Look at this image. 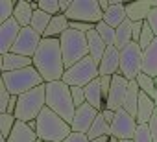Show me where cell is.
Segmentation results:
<instances>
[{"instance_id":"1","label":"cell","mask_w":157,"mask_h":142,"mask_svg":"<svg viewBox=\"0 0 157 142\" xmlns=\"http://www.w3.org/2000/svg\"><path fill=\"white\" fill-rule=\"evenodd\" d=\"M33 66L35 70L43 76L44 83L52 81H61L65 76V61H63V52H61V43L59 39H46L43 37L39 50L35 52Z\"/></svg>"},{"instance_id":"2","label":"cell","mask_w":157,"mask_h":142,"mask_svg":"<svg viewBox=\"0 0 157 142\" xmlns=\"http://www.w3.org/2000/svg\"><path fill=\"white\" fill-rule=\"evenodd\" d=\"M35 131L43 142H65L70 136L72 127L67 120H63L52 109L44 107L41 111V114L37 116V129Z\"/></svg>"},{"instance_id":"3","label":"cell","mask_w":157,"mask_h":142,"mask_svg":"<svg viewBox=\"0 0 157 142\" xmlns=\"http://www.w3.org/2000/svg\"><path fill=\"white\" fill-rule=\"evenodd\" d=\"M46 107L52 109L56 114H59L63 120L68 124L74 120L76 114V105L72 102L70 87L61 80V81H52L46 83Z\"/></svg>"},{"instance_id":"4","label":"cell","mask_w":157,"mask_h":142,"mask_svg":"<svg viewBox=\"0 0 157 142\" xmlns=\"http://www.w3.org/2000/svg\"><path fill=\"white\" fill-rule=\"evenodd\" d=\"M0 81L6 85L11 96H22L24 92H30L32 89L44 85V80L35 70V66L15 70V72H2L0 74Z\"/></svg>"},{"instance_id":"5","label":"cell","mask_w":157,"mask_h":142,"mask_svg":"<svg viewBox=\"0 0 157 142\" xmlns=\"http://www.w3.org/2000/svg\"><path fill=\"white\" fill-rule=\"evenodd\" d=\"M59 43H61L63 61H65L67 68L83 61L85 57H89V41H87L85 33H80L76 30H67L59 37Z\"/></svg>"},{"instance_id":"6","label":"cell","mask_w":157,"mask_h":142,"mask_svg":"<svg viewBox=\"0 0 157 142\" xmlns=\"http://www.w3.org/2000/svg\"><path fill=\"white\" fill-rule=\"evenodd\" d=\"M44 107H46V83L19 96L15 118L28 124L32 120H37V116L41 114V111Z\"/></svg>"},{"instance_id":"7","label":"cell","mask_w":157,"mask_h":142,"mask_svg":"<svg viewBox=\"0 0 157 142\" xmlns=\"http://www.w3.org/2000/svg\"><path fill=\"white\" fill-rule=\"evenodd\" d=\"M100 78V70H98V63L89 55L83 61L76 63L74 66L65 70L63 81L68 87H87L91 81Z\"/></svg>"},{"instance_id":"8","label":"cell","mask_w":157,"mask_h":142,"mask_svg":"<svg viewBox=\"0 0 157 142\" xmlns=\"http://www.w3.org/2000/svg\"><path fill=\"white\" fill-rule=\"evenodd\" d=\"M142 63H144V52L139 46V43H129L126 48L120 50V72L128 81H135L139 74H142Z\"/></svg>"},{"instance_id":"9","label":"cell","mask_w":157,"mask_h":142,"mask_svg":"<svg viewBox=\"0 0 157 142\" xmlns=\"http://www.w3.org/2000/svg\"><path fill=\"white\" fill-rule=\"evenodd\" d=\"M65 15L70 22H89L94 26L104 21V11L98 6V0H72V6Z\"/></svg>"},{"instance_id":"10","label":"cell","mask_w":157,"mask_h":142,"mask_svg":"<svg viewBox=\"0 0 157 142\" xmlns=\"http://www.w3.org/2000/svg\"><path fill=\"white\" fill-rule=\"evenodd\" d=\"M139 127V122L135 116H131L126 109L115 111V120L111 124V136L117 140H133L135 131Z\"/></svg>"},{"instance_id":"11","label":"cell","mask_w":157,"mask_h":142,"mask_svg":"<svg viewBox=\"0 0 157 142\" xmlns=\"http://www.w3.org/2000/svg\"><path fill=\"white\" fill-rule=\"evenodd\" d=\"M41 41H43V35L37 33L32 26L28 28H22L15 46H13V54H19V55H24V57H33L35 52L39 50L41 46Z\"/></svg>"},{"instance_id":"12","label":"cell","mask_w":157,"mask_h":142,"mask_svg":"<svg viewBox=\"0 0 157 142\" xmlns=\"http://www.w3.org/2000/svg\"><path fill=\"white\" fill-rule=\"evenodd\" d=\"M98 114H100V111H96V109H94L93 105H89V103H83L82 107H78V109H76V114H74V120L70 122L72 131L89 135V131H91L94 120L98 118Z\"/></svg>"},{"instance_id":"13","label":"cell","mask_w":157,"mask_h":142,"mask_svg":"<svg viewBox=\"0 0 157 142\" xmlns=\"http://www.w3.org/2000/svg\"><path fill=\"white\" fill-rule=\"evenodd\" d=\"M128 87H129V81H128L122 74H115V76H113V81H111L109 98H107V102H105V109H111V111L122 109V107H124V102H126Z\"/></svg>"},{"instance_id":"14","label":"cell","mask_w":157,"mask_h":142,"mask_svg":"<svg viewBox=\"0 0 157 142\" xmlns=\"http://www.w3.org/2000/svg\"><path fill=\"white\" fill-rule=\"evenodd\" d=\"M22 28L15 19H10L8 22L0 24V55L10 54L21 35Z\"/></svg>"},{"instance_id":"15","label":"cell","mask_w":157,"mask_h":142,"mask_svg":"<svg viewBox=\"0 0 157 142\" xmlns=\"http://www.w3.org/2000/svg\"><path fill=\"white\" fill-rule=\"evenodd\" d=\"M100 76H115L120 72V50L117 46H107L102 61L98 63Z\"/></svg>"},{"instance_id":"16","label":"cell","mask_w":157,"mask_h":142,"mask_svg":"<svg viewBox=\"0 0 157 142\" xmlns=\"http://www.w3.org/2000/svg\"><path fill=\"white\" fill-rule=\"evenodd\" d=\"M28 66H33L32 57H24L13 52L0 55V72H15V70H22Z\"/></svg>"},{"instance_id":"17","label":"cell","mask_w":157,"mask_h":142,"mask_svg":"<svg viewBox=\"0 0 157 142\" xmlns=\"http://www.w3.org/2000/svg\"><path fill=\"white\" fill-rule=\"evenodd\" d=\"M151 9H153L151 0H140V2L126 4V15H128V21L131 22H146Z\"/></svg>"},{"instance_id":"18","label":"cell","mask_w":157,"mask_h":142,"mask_svg":"<svg viewBox=\"0 0 157 142\" xmlns=\"http://www.w3.org/2000/svg\"><path fill=\"white\" fill-rule=\"evenodd\" d=\"M109 2H111V6H109V9L104 13V22L117 30L120 24H124V22L128 21L126 4L120 2V0H109Z\"/></svg>"},{"instance_id":"19","label":"cell","mask_w":157,"mask_h":142,"mask_svg":"<svg viewBox=\"0 0 157 142\" xmlns=\"http://www.w3.org/2000/svg\"><path fill=\"white\" fill-rule=\"evenodd\" d=\"M85 89V98H87V103L93 105L96 111H104L105 109V102H104V96H102V83H100V78L91 81Z\"/></svg>"},{"instance_id":"20","label":"cell","mask_w":157,"mask_h":142,"mask_svg":"<svg viewBox=\"0 0 157 142\" xmlns=\"http://www.w3.org/2000/svg\"><path fill=\"white\" fill-rule=\"evenodd\" d=\"M39 136H37V133L26 124V122H21V120H17V124H15V127H13V131H11V135L6 138V142H35Z\"/></svg>"},{"instance_id":"21","label":"cell","mask_w":157,"mask_h":142,"mask_svg":"<svg viewBox=\"0 0 157 142\" xmlns=\"http://www.w3.org/2000/svg\"><path fill=\"white\" fill-rule=\"evenodd\" d=\"M67 30H70V21L67 19V15H63V13L61 15H54L43 37H46V39H59Z\"/></svg>"},{"instance_id":"22","label":"cell","mask_w":157,"mask_h":142,"mask_svg":"<svg viewBox=\"0 0 157 142\" xmlns=\"http://www.w3.org/2000/svg\"><path fill=\"white\" fill-rule=\"evenodd\" d=\"M157 105H155V100L150 98L148 94L140 92V98H139V109H137V122L139 124H148L150 118L153 116Z\"/></svg>"},{"instance_id":"23","label":"cell","mask_w":157,"mask_h":142,"mask_svg":"<svg viewBox=\"0 0 157 142\" xmlns=\"http://www.w3.org/2000/svg\"><path fill=\"white\" fill-rule=\"evenodd\" d=\"M142 72L150 78L157 80V37L155 41L144 50V63H142Z\"/></svg>"},{"instance_id":"24","label":"cell","mask_w":157,"mask_h":142,"mask_svg":"<svg viewBox=\"0 0 157 142\" xmlns=\"http://www.w3.org/2000/svg\"><path fill=\"white\" fill-rule=\"evenodd\" d=\"M87 41H89V55H91L96 63H100L102 57H104V54H105V50H107V46H105V43L102 41V37L98 35L96 28L87 33Z\"/></svg>"},{"instance_id":"25","label":"cell","mask_w":157,"mask_h":142,"mask_svg":"<svg viewBox=\"0 0 157 142\" xmlns=\"http://www.w3.org/2000/svg\"><path fill=\"white\" fill-rule=\"evenodd\" d=\"M13 19L21 24V28H28V26L32 24V19H33L32 4H30V2H26V0H17Z\"/></svg>"},{"instance_id":"26","label":"cell","mask_w":157,"mask_h":142,"mask_svg":"<svg viewBox=\"0 0 157 142\" xmlns=\"http://www.w3.org/2000/svg\"><path fill=\"white\" fill-rule=\"evenodd\" d=\"M139 98H140V89L137 85V81H129V87H128V94H126V102H124V107L131 116L137 118V109H139Z\"/></svg>"},{"instance_id":"27","label":"cell","mask_w":157,"mask_h":142,"mask_svg":"<svg viewBox=\"0 0 157 142\" xmlns=\"http://www.w3.org/2000/svg\"><path fill=\"white\" fill-rule=\"evenodd\" d=\"M129 43H133V22L131 21H126L124 24H120L117 28V41H115V46L118 50L126 48Z\"/></svg>"},{"instance_id":"28","label":"cell","mask_w":157,"mask_h":142,"mask_svg":"<svg viewBox=\"0 0 157 142\" xmlns=\"http://www.w3.org/2000/svg\"><path fill=\"white\" fill-rule=\"evenodd\" d=\"M87 136H89V140H96V138H102V136H111V125L104 120L102 113L94 120V124H93V127H91Z\"/></svg>"},{"instance_id":"29","label":"cell","mask_w":157,"mask_h":142,"mask_svg":"<svg viewBox=\"0 0 157 142\" xmlns=\"http://www.w3.org/2000/svg\"><path fill=\"white\" fill-rule=\"evenodd\" d=\"M137 85H139V89H140V92H144V94H148L150 98H155V89H157V80L155 78H150L148 74H139L137 76Z\"/></svg>"},{"instance_id":"30","label":"cell","mask_w":157,"mask_h":142,"mask_svg":"<svg viewBox=\"0 0 157 142\" xmlns=\"http://www.w3.org/2000/svg\"><path fill=\"white\" fill-rule=\"evenodd\" d=\"M50 21H52V15H48V13H44V11L37 9V11H33V19H32V24H30V26H32L37 33L44 35V32H46V28H48Z\"/></svg>"},{"instance_id":"31","label":"cell","mask_w":157,"mask_h":142,"mask_svg":"<svg viewBox=\"0 0 157 142\" xmlns=\"http://www.w3.org/2000/svg\"><path fill=\"white\" fill-rule=\"evenodd\" d=\"M96 32L102 37V41L105 43V46H115V41H117V30L115 28H111L109 24H105L102 21L96 24Z\"/></svg>"},{"instance_id":"32","label":"cell","mask_w":157,"mask_h":142,"mask_svg":"<svg viewBox=\"0 0 157 142\" xmlns=\"http://www.w3.org/2000/svg\"><path fill=\"white\" fill-rule=\"evenodd\" d=\"M17 124V118L15 114H8V113H0V136L2 138H8L13 131Z\"/></svg>"},{"instance_id":"33","label":"cell","mask_w":157,"mask_h":142,"mask_svg":"<svg viewBox=\"0 0 157 142\" xmlns=\"http://www.w3.org/2000/svg\"><path fill=\"white\" fill-rule=\"evenodd\" d=\"M15 4L17 2H13V0H0V24H4L10 19H13Z\"/></svg>"},{"instance_id":"34","label":"cell","mask_w":157,"mask_h":142,"mask_svg":"<svg viewBox=\"0 0 157 142\" xmlns=\"http://www.w3.org/2000/svg\"><path fill=\"white\" fill-rule=\"evenodd\" d=\"M153 41H155V33H153V30L150 28L148 22H142V32H140V37H139V46L142 48V52H144Z\"/></svg>"},{"instance_id":"35","label":"cell","mask_w":157,"mask_h":142,"mask_svg":"<svg viewBox=\"0 0 157 142\" xmlns=\"http://www.w3.org/2000/svg\"><path fill=\"white\" fill-rule=\"evenodd\" d=\"M133 142H153V136H151V131H150L148 124H139V127L135 131V136H133Z\"/></svg>"},{"instance_id":"36","label":"cell","mask_w":157,"mask_h":142,"mask_svg":"<svg viewBox=\"0 0 157 142\" xmlns=\"http://www.w3.org/2000/svg\"><path fill=\"white\" fill-rule=\"evenodd\" d=\"M39 9L48 13V15H61L59 9V0H39Z\"/></svg>"},{"instance_id":"37","label":"cell","mask_w":157,"mask_h":142,"mask_svg":"<svg viewBox=\"0 0 157 142\" xmlns=\"http://www.w3.org/2000/svg\"><path fill=\"white\" fill-rule=\"evenodd\" d=\"M70 94H72V102L78 107H82L83 103H87V98H85V89L83 87H70Z\"/></svg>"},{"instance_id":"38","label":"cell","mask_w":157,"mask_h":142,"mask_svg":"<svg viewBox=\"0 0 157 142\" xmlns=\"http://www.w3.org/2000/svg\"><path fill=\"white\" fill-rule=\"evenodd\" d=\"M10 100H11V94H10V91L6 89V85H4L2 81H0V113H6Z\"/></svg>"},{"instance_id":"39","label":"cell","mask_w":157,"mask_h":142,"mask_svg":"<svg viewBox=\"0 0 157 142\" xmlns=\"http://www.w3.org/2000/svg\"><path fill=\"white\" fill-rule=\"evenodd\" d=\"M148 24H150V28L153 30V33H155V37H157V8H153L151 11H150V15H148V21H146Z\"/></svg>"},{"instance_id":"40","label":"cell","mask_w":157,"mask_h":142,"mask_svg":"<svg viewBox=\"0 0 157 142\" xmlns=\"http://www.w3.org/2000/svg\"><path fill=\"white\" fill-rule=\"evenodd\" d=\"M65 142H91V140H89V136L83 135V133H76V131H72L70 136H68Z\"/></svg>"},{"instance_id":"41","label":"cell","mask_w":157,"mask_h":142,"mask_svg":"<svg viewBox=\"0 0 157 142\" xmlns=\"http://www.w3.org/2000/svg\"><path fill=\"white\" fill-rule=\"evenodd\" d=\"M148 125H150V131H151V136H153V142H157V109H155V113H153V116L150 118V122H148Z\"/></svg>"},{"instance_id":"42","label":"cell","mask_w":157,"mask_h":142,"mask_svg":"<svg viewBox=\"0 0 157 142\" xmlns=\"http://www.w3.org/2000/svg\"><path fill=\"white\" fill-rule=\"evenodd\" d=\"M140 32H142V22H133V41L135 43H139Z\"/></svg>"},{"instance_id":"43","label":"cell","mask_w":157,"mask_h":142,"mask_svg":"<svg viewBox=\"0 0 157 142\" xmlns=\"http://www.w3.org/2000/svg\"><path fill=\"white\" fill-rule=\"evenodd\" d=\"M102 116H104V120L111 125L113 120H115V111H111V109H104V111H102Z\"/></svg>"},{"instance_id":"44","label":"cell","mask_w":157,"mask_h":142,"mask_svg":"<svg viewBox=\"0 0 157 142\" xmlns=\"http://www.w3.org/2000/svg\"><path fill=\"white\" fill-rule=\"evenodd\" d=\"M98 6H100V9L105 13L107 9H109V6H111V2H109V0H98Z\"/></svg>"},{"instance_id":"45","label":"cell","mask_w":157,"mask_h":142,"mask_svg":"<svg viewBox=\"0 0 157 142\" xmlns=\"http://www.w3.org/2000/svg\"><path fill=\"white\" fill-rule=\"evenodd\" d=\"M111 136H102V138H96V140H91V142H109Z\"/></svg>"},{"instance_id":"46","label":"cell","mask_w":157,"mask_h":142,"mask_svg":"<svg viewBox=\"0 0 157 142\" xmlns=\"http://www.w3.org/2000/svg\"><path fill=\"white\" fill-rule=\"evenodd\" d=\"M153 100H155V105H157V89H155V98Z\"/></svg>"},{"instance_id":"47","label":"cell","mask_w":157,"mask_h":142,"mask_svg":"<svg viewBox=\"0 0 157 142\" xmlns=\"http://www.w3.org/2000/svg\"><path fill=\"white\" fill-rule=\"evenodd\" d=\"M109 142H118V140H117V138H113V136H111V140H109Z\"/></svg>"},{"instance_id":"48","label":"cell","mask_w":157,"mask_h":142,"mask_svg":"<svg viewBox=\"0 0 157 142\" xmlns=\"http://www.w3.org/2000/svg\"><path fill=\"white\" fill-rule=\"evenodd\" d=\"M118 142H133V140H118Z\"/></svg>"},{"instance_id":"49","label":"cell","mask_w":157,"mask_h":142,"mask_svg":"<svg viewBox=\"0 0 157 142\" xmlns=\"http://www.w3.org/2000/svg\"><path fill=\"white\" fill-rule=\"evenodd\" d=\"M0 142H6V138H2V136H0Z\"/></svg>"}]
</instances>
